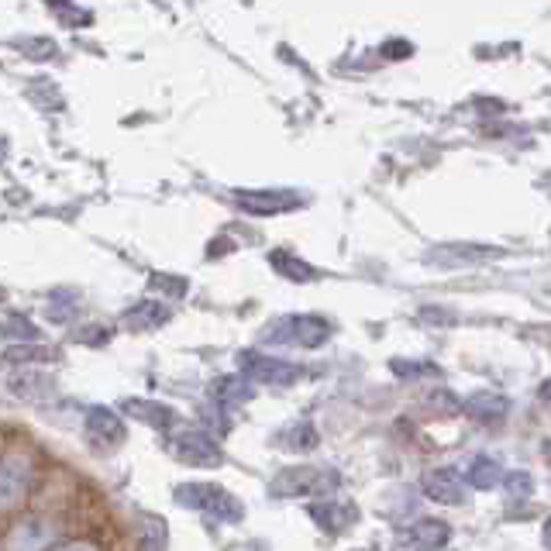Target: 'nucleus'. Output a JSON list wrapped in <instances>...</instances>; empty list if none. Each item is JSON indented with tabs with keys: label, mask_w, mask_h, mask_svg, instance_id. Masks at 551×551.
I'll list each match as a JSON object with an SVG mask.
<instances>
[{
	"label": "nucleus",
	"mask_w": 551,
	"mask_h": 551,
	"mask_svg": "<svg viewBox=\"0 0 551 551\" xmlns=\"http://www.w3.org/2000/svg\"><path fill=\"white\" fill-rule=\"evenodd\" d=\"M341 476L335 469H324V465H290L269 483V493L279 496V500H290V496H331L338 493Z\"/></svg>",
	"instance_id": "obj_1"
},
{
	"label": "nucleus",
	"mask_w": 551,
	"mask_h": 551,
	"mask_svg": "<svg viewBox=\"0 0 551 551\" xmlns=\"http://www.w3.org/2000/svg\"><path fill=\"white\" fill-rule=\"evenodd\" d=\"M176 503L186 510H197V514H207L211 521H221V524H238L242 521V503L235 500L228 490L221 486H211V483H183L176 486Z\"/></svg>",
	"instance_id": "obj_2"
},
{
	"label": "nucleus",
	"mask_w": 551,
	"mask_h": 551,
	"mask_svg": "<svg viewBox=\"0 0 551 551\" xmlns=\"http://www.w3.org/2000/svg\"><path fill=\"white\" fill-rule=\"evenodd\" d=\"M166 445H169V452H173V459L183 462V465L217 469V465L224 462L221 438L211 434L207 428H186V424H180L173 434H166Z\"/></svg>",
	"instance_id": "obj_3"
},
{
	"label": "nucleus",
	"mask_w": 551,
	"mask_h": 551,
	"mask_svg": "<svg viewBox=\"0 0 551 551\" xmlns=\"http://www.w3.org/2000/svg\"><path fill=\"white\" fill-rule=\"evenodd\" d=\"M238 372L248 379V383H266V386H290L300 379V366L279 359V355H266L255 352V348H245V352L235 355Z\"/></svg>",
	"instance_id": "obj_4"
},
{
	"label": "nucleus",
	"mask_w": 551,
	"mask_h": 551,
	"mask_svg": "<svg viewBox=\"0 0 551 551\" xmlns=\"http://www.w3.org/2000/svg\"><path fill=\"white\" fill-rule=\"evenodd\" d=\"M331 335V324L317 314H293L279 317L276 324H269V331H262L266 341H290L300 348H321Z\"/></svg>",
	"instance_id": "obj_5"
},
{
	"label": "nucleus",
	"mask_w": 551,
	"mask_h": 551,
	"mask_svg": "<svg viewBox=\"0 0 551 551\" xmlns=\"http://www.w3.org/2000/svg\"><path fill=\"white\" fill-rule=\"evenodd\" d=\"M31 486H35V462H31V455L7 448L4 465H0V500H4L7 514L25 500Z\"/></svg>",
	"instance_id": "obj_6"
},
{
	"label": "nucleus",
	"mask_w": 551,
	"mask_h": 551,
	"mask_svg": "<svg viewBox=\"0 0 551 551\" xmlns=\"http://www.w3.org/2000/svg\"><path fill=\"white\" fill-rule=\"evenodd\" d=\"M59 527L45 517H18L4 534V551H52Z\"/></svg>",
	"instance_id": "obj_7"
},
{
	"label": "nucleus",
	"mask_w": 551,
	"mask_h": 551,
	"mask_svg": "<svg viewBox=\"0 0 551 551\" xmlns=\"http://www.w3.org/2000/svg\"><path fill=\"white\" fill-rule=\"evenodd\" d=\"M465 476L452 465H441L421 476V493L434 503H445V507H462L465 503Z\"/></svg>",
	"instance_id": "obj_8"
},
{
	"label": "nucleus",
	"mask_w": 551,
	"mask_h": 551,
	"mask_svg": "<svg viewBox=\"0 0 551 551\" xmlns=\"http://www.w3.org/2000/svg\"><path fill=\"white\" fill-rule=\"evenodd\" d=\"M238 204L245 207L248 214L255 217H273V214H286V211H297L304 204L297 190H238Z\"/></svg>",
	"instance_id": "obj_9"
},
{
	"label": "nucleus",
	"mask_w": 551,
	"mask_h": 551,
	"mask_svg": "<svg viewBox=\"0 0 551 551\" xmlns=\"http://www.w3.org/2000/svg\"><path fill=\"white\" fill-rule=\"evenodd\" d=\"M307 514L314 517V524L321 527V531H328V534H345V531H352V527L359 524V507L348 503V500H338V496L321 500V503H310Z\"/></svg>",
	"instance_id": "obj_10"
},
{
	"label": "nucleus",
	"mask_w": 551,
	"mask_h": 551,
	"mask_svg": "<svg viewBox=\"0 0 551 551\" xmlns=\"http://www.w3.org/2000/svg\"><path fill=\"white\" fill-rule=\"evenodd\" d=\"M7 393H14L18 400H28V403H45L56 397V383H52V376H45V372L7 366Z\"/></svg>",
	"instance_id": "obj_11"
},
{
	"label": "nucleus",
	"mask_w": 551,
	"mask_h": 551,
	"mask_svg": "<svg viewBox=\"0 0 551 551\" xmlns=\"http://www.w3.org/2000/svg\"><path fill=\"white\" fill-rule=\"evenodd\" d=\"M83 428H87V434L97 445H121L124 434H128V428H124L121 414L111 407H90L87 417H83Z\"/></svg>",
	"instance_id": "obj_12"
},
{
	"label": "nucleus",
	"mask_w": 551,
	"mask_h": 551,
	"mask_svg": "<svg viewBox=\"0 0 551 551\" xmlns=\"http://www.w3.org/2000/svg\"><path fill=\"white\" fill-rule=\"evenodd\" d=\"M465 417H472L476 424H486V428H493V424H503L510 414V400L503 397V393H493V390H479L472 393L469 400L462 403Z\"/></svg>",
	"instance_id": "obj_13"
},
{
	"label": "nucleus",
	"mask_w": 551,
	"mask_h": 551,
	"mask_svg": "<svg viewBox=\"0 0 551 551\" xmlns=\"http://www.w3.org/2000/svg\"><path fill=\"white\" fill-rule=\"evenodd\" d=\"M121 410H128L135 421L149 424L159 434H173L180 428V417H176L173 407H166V403H155V400H124Z\"/></svg>",
	"instance_id": "obj_14"
},
{
	"label": "nucleus",
	"mask_w": 551,
	"mask_h": 551,
	"mask_svg": "<svg viewBox=\"0 0 551 551\" xmlns=\"http://www.w3.org/2000/svg\"><path fill=\"white\" fill-rule=\"evenodd\" d=\"M452 538V527L438 517H421L414 527L407 531V541L414 545V551H441Z\"/></svg>",
	"instance_id": "obj_15"
},
{
	"label": "nucleus",
	"mask_w": 551,
	"mask_h": 551,
	"mask_svg": "<svg viewBox=\"0 0 551 551\" xmlns=\"http://www.w3.org/2000/svg\"><path fill=\"white\" fill-rule=\"evenodd\" d=\"M252 397H255V390L245 383V376H221V379H214V386H211V400L224 410V414H231L235 407H245Z\"/></svg>",
	"instance_id": "obj_16"
},
{
	"label": "nucleus",
	"mask_w": 551,
	"mask_h": 551,
	"mask_svg": "<svg viewBox=\"0 0 551 551\" xmlns=\"http://www.w3.org/2000/svg\"><path fill=\"white\" fill-rule=\"evenodd\" d=\"M169 317H173V310L162 304V300H142V304H135L121 317V324L128 331H155V328H162Z\"/></svg>",
	"instance_id": "obj_17"
},
{
	"label": "nucleus",
	"mask_w": 551,
	"mask_h": 551,
	"mask_svg": "<svg viewBox=\"0 0 551 551\" xmlns=\"http://www.w3.org/2000/svg\"><path fill=\"white\" fill-rule=\"evenodd\" d=\"M269 266H273L283 279H293V283H314V279L321 276L310 262H304L300 255H293L290 248H276V252H269Z\"/></svg>",
	"instance_id": "obj_18"
},
{
	"label": "nucleus",
	"mask_w": 551,
	"mask_h": 551,
	"mask_svg": "<svg viewBox=\"0 0 551 551\" xmlns=\"http://www.w3.org/2000/svg\"><path fill=\"white\" fill-rule=\"evenodd\" d=\"M276 445L286 448V452H314L321 445V434L310 421H293L276 434Z\"/></svg>",
	"instance_id": "obj_19"
},
{
	"label": "nucleus",
	"mask_w": 551,
	"mask_h": 551,
	"mask_svg": "<svg viewBox=\"0 0 551 551\" xmlns=\"http://www.w3.org/2000/svg\"><path fill=\"white\" fill-rule=\"evenodd\" d=\"M503 479H507V472H503L500 462L490 459V455H479V459H472L469 469H465V483H469L472 490H493V486H503Z\"/></svg>",
	"instance_id": "obj_20"
},
{
	"label": "nucleus",
	"mask_w": 551,
	"mask_h": 551,
	"mask_svg": "<svg viewBox=\"0 0 551 551\" xmlns=\"http://www.w3.org/2000/svg\"><path fill=\"white\" fill-rule=\"evenodd\" d=\"M42 341V331L28 321V317H18L7 310L4 314V345H38Z\"/></svg>",
	"instance_id": "obj_21"
},
{
	"label": "nucleus",
	"mask_w": 551,
	"mask_h": 551,
	"mask_svg": "<svg viewBox=\"0 0 551 551\" xmlns=\"http://www.w3.org/2000/svg\"><path fill=\"white\" fill-rule=\"evenodd\" d=\"M76 307H80V300H76L73 290H56L49 297V304H45V317H49L52 324H66L73 321Z\"/></svg>",
	"instance_id": "obj_22"
},
{
	"label": "nucleus",
	"mask_w": 551,
	"mask_h": 551,
	"mask_svg": "<svg viewBox=\"0 0 551 551\" xmlns=\"http://www.w3.org/2000/svg\"><path fill=\"white\" fill-rule=\"evenodd\" d=\"M138 551H166V524L155 517L138 521Z\"/></svg>",
	"instance_id": "obj_23"
},
{
	"label": "nucleus",
	"mask_w": 551,
	"mask_h": 551,
	"mask_svg": "<svg viewBox=\"0 0 551 551\" xmlns=\"http://www.w3.org/2000/svg\"><path fill=\"white\" fill-rule=\"evenodd\" d=\"M52 359V352L49 348H42V345H4V362L7 366H25L28 369V362H49Z\"/></svg>",
	"instance_id": "obj_24"
},
{
	"label": "nucleus",
	"mask_w": 551,
	"mask_h": 551,
	"mask_svg": "<svg viewBox=\"0 0 551 551\" xmlns=\"http://www.w3.org/2000/svg\"><path fill=\"white\" fill-rule=\"evenodd\" d=\"M149 286L155 293H162V300H180L186 290H190V283H186L183 276H173V273H152Z\"/></svg>",
	"instance_id": "obj_25"
},
{
	"label": "nucleus",
	"mask_w": 551,
	"mask_h": 551,
	"mask_svg": "<svg viewBox=\"0 0 551 551\" xmlns=\"http://www.w3.org/2000/svg\"><path fill=\"white\" fill-rule=\"evenodd\" d=\"M49 11L56 14L66 28H87L93 21V11L90 7H80V4H49Z\"/></svg>",
	"instance_id": "obj_26"
},
{
	"label": "nucleus",
	"mask_w": 551,
	"mask_h": 551,
	"mask_svg": "<svg viewBox=\"0 0 551 551\" xmlns=\"http://www.w3.org/2000/svg\"><path fill=\"white\" fill-rule=\"evenodd\" d=\"M503 490H507L510 500H527V496L534 493V476L531 472H507V479H503Z\"/></svg>",
	"instance_id": "obj_27"
},
{
	"label": "nucleus",
	"mask_w": 551,
	"mask_h": 551,
	"mask_svg": "<svg viewBox=\"0 0 551 551\" xmlns=\"http://www.w3.org/2000/svg\"><path fill=\"white\" fill-rule=\"evenodd\" d=\"M390 369L397 372L400 379H421V376H438V369L428 366V362H403V359H393Z\"/></svg>",
	"instance_id": "obj_28"
},
{
	"label": "nucleus",
	"mask_w": 551,
	"mask_h": 551,
	"mask_svg": "<svg viewBox=\"0 0 551 551\" xmlns=\"http://www.w3.org/2000/svg\"><path fill=\"white\" fill-rule=\"evenodd\" d=\"M21 49H25L28 59H52L59 52V45L52 42V38H25V42H18Z\"/></svg>",
	"instance_id": "obj_29"
},
{
	"label": "nucleus",
	"mask_w": 551,
	"mask_h": 551,
	"mask_svg": "<svg viewBox=\"0 0 551 551\" xmlns=\"http://www.w3.org/2000/svg\"><path fill=\"white\" fill-rule=\"evenodd\" d=\"M379 52H383L386 59H407L410 52H414V45H410V42H403V38H393V42H386Z\"/></svg>",
	"instance_id": "obj_30"
},
{
	"label": "nucleus",
	"mask_w": 551,
	"mask_h": 551,
	"mask_svg": "<svg viewBox=\"0 0 551 551\" xmlns=\"http://www.w3.org/2000/svg\"><path fill=\"white\" fill-rule=\"evenodd\" d=\"M111 338V331L107 328H97V324H90L87 331H76V341H87V345H100V341Z\"/></svg>",
	"instance_id": "obj_31"
},
{
	"label": "nucleus",
	"mask_w": 551,
	"mask_h": 551,
	"mask_svg": "<svg viewBox=\"0 0 551 551\" xmlns=\"http://www.w3.org/2000/svg\"><path fill=\"white\" fill-rule=\"evenodd\" d=\"M52 551H100L93 541H66V545H56Z\"/></svg>",
	"instance_id": "obj_32"
},
{
	"label": "nucleus",
	"mask_w": 551,
	"mask_h": 551,
	"mask_svg": "<svg viewBox=\"0 0 551 551\" xmlns=\"http://www.w3.org/2000/svg\"><path fill=\"white\" fill-rule=\"evenodd\" d=\"M541 541H545V548L551 551V517L545 521V531H541Z\"/></svg>",
	"instance_id": "obj_33"
}]
</instances>
